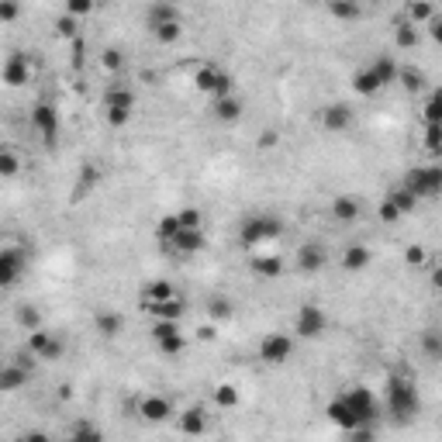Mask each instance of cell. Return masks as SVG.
I'll return each mask as SVG.
<instances>
[{"instance_id": "cell-50", "label": "cell", "mask_w": 442, "mask_h": 442, "mask_svg": "<svg viewBox=\"0 0 442 442\" xmlns=\"http://www.w3.org/2000/svg\"><path fill=\"white\" fill-rule=\"evenodd\" d=\"M425 256H428V252H425L421 245H411V249L404 252V263H408V266H421V263H425Z\"/></svg>"}, {"instance_id": "cell-47", "label": "cell", "mask_w": 442, "mask_h": 442, "mask_svg": "<svg viewBox=\"0 0 442 442\" xmlns=\"http://www.w3.org/2000/svg\"><path fill=\"white\" fill-rule=\"evenodd\" d=\"M211 318H215V322H228V318H232V304H228L225 297L211 301Z\"/></svg>"}, {"instance_id": "cell-30", "label": "cell", "mask_w": 442, "mask_h": 442, "mask_svg": "<svg viewBox=\"0 0 442 442\" xmlns=\"http://www.w3.org/2000/svg\"><path fill=\"white\" fill-rule=\"evenodd\" d=\"M353 87H356V93H363V97H374L376 90H380V80L374 76V69L366 66V69H359L353 76Z\"/></svg>"}, {"instance_id": "cell-27", "label": "cell", "mask_w": 442, "mask_h": 442, "mask_svg": "<svg viewBox=\"0 0 442 442\" xmlns=\"http://www.w3.org/2000/svg\"><path fill=\"white\" fill-rule=\"evenodd\" d=\"M329 14L339 21H359L363 7H359V0H329Z\"/></svg>"}, {"instance_id": "cell-41", "label": "cell", "mask_w": 442, "mask_h": 442, "mask_svg": "<svg viewBox=\"0 0 442 442\" xmlns=\"http://www.w3.org/2000/svg\"><path fill=\"white\" fill-rule=\"evenodd\" d=\"M439 145H442V125L439 121H428V125H425V149L436 155L439 153Z\"/></svg>"}, {"instance_id": "cell-38", "label": "cell", "mask_w": 442, "mask_h": 442, "mask_svg": "<svg viewBox=\"0 0 442 442\" xmlns=\"http://www.w3.org/2000/svg\"><path fill=\"white\" fill-rule=\"evenodd\" d=\"M18 325H21V329H28V332L42 329V314H38V308L21 304V308H18Z\"/></svg>"}, {"instance_id": "cell-22", "label": "cell", "mask_w": 442, "mask_h": 442, "mask_svg": "<svg viewBox=\"0 0 442 442\" xmlns=\"http://www.w3.org/2000/svg\"><path fill=\"white\" fill-rule=\"evenodd\" d=\"M366 266H370V249H366V245L353 242L342 252V269H346V273H363Z\"/></svg>"}, {"instance_id": "cell-36", "label": "cell", "mask_w": 442, "mask_h": 442, "mask_svg": "<svg viewBox=\"0 0 442 442\" xmlns=\"http://www.w3.org/2000/svg\"><path fill=\"white\" fill-rule=\"evenodd\" d=\"M180 232V221H177V215H166V218H159V225H155V239L163 245H170L173 242V235Z\"/></svg>"}, {"instance_id": "cell-45", "label": "cell", "mask_w": 442, "mask_h": 442, "mask_svg": "<svg viewBox=\"0 0 442 442\" xmlns=\"http://www.w3.org/2000/svg\"><path fill=\"white\" fill-rule=\"evenodd\" d=\"M90 11H93V0H66V14H73V18H87Z\"/></svg>"}, {"instance_id": "cell-24", "label": "cell", "mask_w": 442, "mask_h": 442, "mask_svg": "<svg viewBox=\"0 0 442 442\" xmlns=\"http://www.w3.org/2000/svg\"><path fill=\"white\" fill-rule=\"evenodd\" d=\"M166 21H180V11L173 7V4H166V0H155L153 7H149V14H145L149 31H153V28H159V24H166Z\"/></svg>"}, {"instance_id": "cell-8", "label": "cell", "mask_w": 442, "mask_h": 442, "mask_svg": "<svg viewBox=\"0 0 442 442\" xmlns=\"http://www.w3.org/2000/svg\"><path fill=\"white\" fill-rule=\"evenodd\" d=\"M325 329H329V314L318 308V304H301L297 322H294V332H297L301 339H318V335H325Z\"/></svg>"}, {"instance_id": "cell-2", "label": "cell", "mask_w": 442, "mask_h": 442, "mask_svg": "<svg viewBox=\"0 0 442 442\" xmlns=\"http://www.w3.org/2000/svg\"><path fill=\"white\" fill-rule=\"evenodd\" d=\"M387 411L394 415V418H411V415H418V391H415V380H408V376H391L387 380Z\"/></svg>"}, {"instance_id": "cell-32", "label": "cell", "mask_w": 442, "mask_h": 442, "mask_svg": "<svg viewBox=\"0 0 442 442\" xmlns=\"http://www.w3.org/2000/svg\"><path fill=\"white\" fill-rule=\"evenodd\" d=\"M394 38H398V48H415V45H418V24L398 21V28H394Z\"/></svg>"}, {"instance_id": "cell-3", "label": "cell", "mask_w": 442, "mask_h": 442, "mask_svg": "<svg viewBox=\"0 0 442 442\" xmlns=\"http://www.w3.org/2000/svg\"><path fill=\"white\" fill-rule=\"evenodd\" d=\"M104 114H108L110 128H125L135 114V93L125 83H110L104 93Z\"/></svg>"}, {"instance_id": "cell-25", "label": "cell", "mask_w": 442, "mask_h": 442, "mask_svg": "<svg viewBox=\"0 0 442 442\" xmlns=\"http://www.w3.org/2000/svg\"><path fill=\"white\" fill-rule=\"evenodd\" d=\"M370 69H374V76L380 80V87L398 83V63H394L391 56H376L374 63H370Z\"/></svg>"}, {"instance_id": "cell-43", "label": "cell", "mask_w": 442, "mask_h": 442, "mask_svg": "<svg viewBox=\"0 0 442 442\" xmlns=\"http://www.w3.org/2000/svg\"><path fill=\"white\" fill-rule=\"evenodd\" d=\"M200 215L197 207H183V211H177V221H180V228H200Z\"/></svg>"}, {"instance_id": "cell-7", "label": "cell", "mask_w": 442, "mask_h": 442, "mask_svg": "<svg viewBox=\"0 0 442 442\" xmlns=\"http://www.w3.org/2000/svg\"><path fill=\"white\" fill-rule=\"evenodd\" d=\"M31 128L38 132V138H42L45 145H56L59 142V114H56V108L48 101L35 104V110H31Z\"/></svg>"}, {"instance_id": "cell-1", "label": "cell", "mask_w": 442, "mask_h": 442, "mask_svg": "<svg viewBox=\"0 0 442 442\" xmlns=\"http://www.w3.org/2000/svg\"><path fill=\"white\" fill-rule=\"evenodd\" d=\"M376 398L366 391V387H349V391H342L339 398L329 404V418L335 425H342L346 432H353L359 425H366V421L376 418Z\"/></svg>"}, {"instance_id": "cell-14", "label": "cell", "mask_w": 442, "mask_h": 442, "mask_svg": "<svg viewBox=\"0 0 442 442\" xmlns=\"http://www.w3.org/2000/svg\"><path fill=\"white\" fill-rule=\"evenodd\" d=\"M0 80H4L7 87H24V83L31 80L28 56H24V52H11V56L4 59V66H0Z\"/></svg>"}, {"instance_id": "cell-17", "label": "cell", "mask_w": 442, "mask_h": 442, "mask_svg": "<svg viewBox=\"0 0 442 442\" xmlns=\"http://www.w3.org/2000/svg\"><path fill=\"white\" fill-rule=\"evenodd\" d=\"M332 221H339V225H353V221H359V215H363V207H359V200L349 197V194H339V197H332Z\"/></svg>"}, {"instance_id": "cell-28", "label": "cell", "mask_w": 442, "mask_h": 442, "mask_svg": "<svg viewBox=\"0 0 442 442\" xmlns=\"http://www.w3.org/2000/svg\"><path fill=\"white\" fill-rule=\"evenodd\" d=\"M97 180H101V170H97V166H83V173L76 177V187H73V200L90 197L93 187H97Z\"/></svg>"}, {"instance_id": "cell-23", "label": "cell", "mask_w": 442, "mask_h": 442, "mask_svg": "<svg viewBox=\"0 0 442 442\" xmlns=\"http://www.w3.org/2000/svg\"><path fill=\"white\" fill-rule=\"evenodd\" d=\"M145 311H149L153 318H163V322H180V318H183V301H180V297H166V301L145 304Z\"/></svg>"}, {"instance_id": "cell-49", "label": "cell", "mask_w": 442, "mask_h": 442, "mask_svg": "<svg viewBox=\"0 0 442 442\" xmlns=\"http://www.w3.org/2000/svg\"><path fill=\"white\" fill-rule=\"evenodd\" d=\"M398 218H404V215H401V211H398V204H394V200L387 197V200H384V204H380V221H398Z\"/></svg>"}, {"instance_id": "cell-44", "label": "cell", "mask_w": 442, "mask_h": 442, "mask_svg": "<svg viewBox=\"0 0 442 442\" xmlns=\"http://www.w3.org/2000/svg\"><path fill=\"white\" fill-rule=\"evenodd\" d=\"M101 66L108 69V73H121V66H125V59H121V52H118V48H108V52L101 56Z\"/></svg>"}, {"instance_id": "cell-12", "label": "cell", "mask_w": 442, "mask_h": 442, "mask_svg": "<svg viewBox=\"0 0 442 442\" xmlns=\"http://www.w3.org/2000/svg\"><path fill=\"white\" fill-rule=\"evenodd\" d=\"M24 356H28V353H21L18 359H11V363H0V391H4V394H11V391H21L24 384H28L31 359L24 363Z\"/></svg>"}, {"instance_id": "cell-37", "label": "cell", "mask_w": 442, "mask_h": 442, "mask_svg": "<svg viewBox=\"0 0 442 442\" xmlns=\"http://www.w3.org/2000/svg\"><path fill=\"white\" fill-rule=\"evenodd\" d=\"M432 14H436V7H432L428 0H411V4H408V21L411 24H425Z\"/></svg>"}, {"instance_id": "cell-48", "label": "cell", "mask_w": 442, "mask_h": 442, "mask_svg": "<svg viewBox=\"0 0 442 442\" xmlns=\"http://www.w3.org/2000/svg\"><path fill=\"white\" fill-rule=\"evenodd\" d=\"M425 353L432 356V359H439V353H442V342H439V332L436 329L425 332Z\"/></svg>"}, {"instance_id": "cell-4", "label": "cell", "mask_w": 442, "mask_h": 442, "mask_svg": "<svg viewBox=\"0 0 442 442\" xmlns=\"http://www.w3.org/2000/svg\"><path fill=\"white\" fill-rule=\"evenodd\" d=\"M404 187L415 194V197H425V200H432V197H439V190H442V170L439 166H415L408 177H404Z\"/></svg>"}, {"instance_id": "cell-15", "label": "cell", "mask_w": 442, "mask_h": 442, "mask_svg": "<svg viewBox=\"0 0 442 442\" xmlns=\"http://www.w3.org/2000/svg\"><path fill=\"white\" fill-rule=\"evenodd\" d=\"M138 415L145 421H166L173 415V404H170V398H163V394H145V398L138 401Z\"/></svg>"}, {"instance_id": "cell-34", "label": "cell", "mask_w": 442, "mask_h": 442, "mask_svg": "<svg viewBox=\"0 0 442 442\" xmlns=\"http://www.w3.org/2000/svg\"><path fill=\"white\" fill-rule=\"evenodd\" d=\"M180 35H183V24L180 21H166V24H159V28H153V38L163 45H173Z\"/></svg>"}, {"instance_id": "cell-16", "label": "cell", "mask_w": 442, "mask_h": 442, "mask_svg": "<svg viewBox=\"0 0 442 442\" xmlns=\"http://www.w3.org/2000/svg\"><path fill=\"white\" fill-rule=\"evenodd\" d=\"M166 249H170V252H180V256H194V252L204 249V232H200V228H180Z\"/></svg>"}, {"instance_id": "cell-31", "label": "cell", "mask_w": 442, "mask_h": 442, "mask_svg": "<svg viewBox=\"0 0 442 442\" xmlns=\"http://www.w3.org/2000/svg\"><path fill=\"white\" fill-rule=\"evenodd\" d=\"M18 173H21V155L0 145V177H18Z\"/></svg>"}, {"instance_id": "cell-33", "label": "cell", "mask_w": 442, "mask_h": 442, "mask_svg": "<svg viewBox=\"0 0 442 442\" xmlns=\"http://www.w3.org/2000/svg\"><path fill=\"white\" fill-rule=\"evenodd\" d=\"M180 432H187V436H200V432H204V411H200V408L183 411V418H180Z\"/></svg>"}, {"instance_id": "cell-10", "label": "cell", "mask_w": 442, "mask_h": 442, "mask_svg": "<svg viewBox=\"0 0 442 442\" xmlns=\"http://www.w3.org/2000/svg\"><path fill=\"white\" fill-rule=\"evenodd\" d=\"M153 339L166 356H180L183 353V346H187L183 335H180V322H163V318H155L153 322Z\"/></svg>"}, {"instance_id": "cell-26", "label": "cell", "mask_w": 442, "mask_h": 442, "mask_svg": "<svg viewBox=\"0 0 442 442\" xmlns=\"http://www.w3.org/2000/svg\"><path fill=\"white\" fill-rule=\"evenodd\" d=\"M93 325H97V332H101L104 339H114V335H121V329H125V318H121L118 311H101V314L93 318Z\"/></svg>"}, {"instance_id": "cell-5", "label": "cell", "mask_w": 442, "mask_h": 442, "mask_svg": "<svg viewBox=\"0 0 442 442\" xmlns=\"http://www.w3.org/2000/svg\"><path fill=\"white\" fill-rule=\"evenodd\" d=\"M284 235V225L277 218H249L242 225V245L245 249H256V245H263V242H273V239H280Z\"/></svg>"}, {"instance_id": "cell-46", "label": "cell", "mask_w": 442, "mask_h": 442, "mask_svg": "<svg viewBox=\"0 0 442 442\" xmlns=\"http://www.w3.org/2000/svg\"><path fill=\"white\" fill-rule=\"evenodd\" d=\"M21 0H0V21H18Z\"/></svg>"}, {"instance_id": "cell-39", "label": "cell", "mask_w": 442, "mask_h": 442, "mask_svg": "<svg viewBox=\"0 0 442 442\" xmlns=\"http://www.w3.org/2000/svg\"><path fill=\"white\" fill-rule=\"evenodd\" d=\"M56 35H59V38H69V42H73V38L80 35V18H73V14H63V18L56 21Z\"/></svg>"}, {"instance_id": "cell-21", "label": "cell", "mask_w": 442, "mask_h": 442, "mask_svg": "<svg viewBox=\"0 0 442 442\" xmlns=\"http://www.w3.org/2000/svg\"><path fill=\"white\" fill-rule=\"evenodd\" d=\"M249 266H252V273H256V277H263V280H277V277L284 273V259H280V256H273V252H269V256H252Z\"/></svg>"}, {"instance_id": "cell-18", "label": "cell", "mask_w": 442, "mask_h": 442, "mask_svg": "<svg viewBox=\"0 0 442 442\" xmlns=\"http://www.w3.org/2000/svg\"><path fill=\"white\" fill-rule=\"evenodd\" d=\"M322 125L329 132H346L353 125V108L349 104H329V108L322 110Z\"/></svg>"}, {"instance_id": "cell-51", "label": "cell", "mask_w": 442, "mask_h": 442, "mask_svg": "<svg viewBox=\"0 0 442 442\" xmlns=\"http://www.w3.org/2000/svg\"><path fill=\"white\" fill-rule=\"evenodd\" d=\"M442 110H439V97H428V104H425V121H439Z\"/></svg>"}, {"instance_id": "cell-13", "label": "cell", "mask_w": 442, "mask_h": 442, "mask_svg": "<svg viewBox=\"0 0 442 442\" xmlns=\"http://www.w3.org/2000/svg\"><path fill=\"white\" fill-rule=\"evenodd\" d=\"M28 353L35 356V359H59L63 356V342L52 332L35 329V332H28Z\"/></svg>"}, {"instance_id": "cell-29", "label": "cell", "mask_w": 442, "mask_h": 442, "mask_svg": "<svg viewBox=\"0 0 442 442\" xmlns=\"http://www.w3.org/2000/svg\"><path fill=\"white\" fill-rule=\"evenodd\" d=\"M166 297H177V290L170 280H153L149 287L142 290V304H155V301H166Z\"/></svg>"}, {"instance_id": "cell-6", "label": "cell", "mask_w": 442, "mask_h": 442, "mask_svg": "<svg viewBox=\"0 0 442 442\" xmlns=\"http://www.w3.org/2000/svg\"><path fill=\"white\" fill-rule=\"evenodd\" d=\"M290 353H294V339H290L287 332H269V335H263V342H259V359L269 363V366L287 363Z\"/></svg>"}, {"instance_id": "cell-42", "label": "cell", "mask_w": 442, "mask_h": 442, "mask_svg": "<svg viewBox=\"0 0 442 442\" xmlns=\"http://www.w3.org/2000/svg\"><path fill=\"white\" fill-rule=\"evenodd\" d=\"M215 404H218V408H235V404H239V391H235L232 384H221L218 391H215Z\"/></svg>"}, {"instance_id": "cell-20", "label": "cell", "mask_w": 442, "mask_h": 442, "mask_svg": "<svg viewBox=\"0 0 442 442\" xmlns=\"http://www.w3.org/2000/svg\"><path fill=\"white\" fill-rule=\"evenodd\" d=\"M215 118H218V121H225V125L239 121V118H242V101H239L235 93L215 97Z\"/></svg>"}, {"instance_id": "cell-35", "label": "cell", "mask_w": 442, "mask_h": 442, "mask_svg": "<svg viewBox=\"0 0 442 442\" xmlns=\"http://www.w3.org/2000/svg\"><path fill=\"white\" fill-rule=\"evenodd\" d=\"M387 197H391V200H394V204H398V211H401V215H408V211H415V204H418V197H415V194H411V190H408L404 183H401V187H394V190H391Z\"/></svg>"}, {"instance_id": "cell-11", "label": "cell", "mask_w": 442, "mask_h": 442, "mask_svg": "<svg viewBox=\"0 0 442 442\" xmlns=\"http://www.w3.org/2000/svg\"><path fill=\"white\" fill-rule=\"evenodd\" d=\"M28 252L24 249H0V287H14L21 280Z\"/></svg>"}, {"instance_id": "cell-9", "label": "cell", "mask_w": 442, "mask_h": 442, "mask_svg": "<svg viewBox=\"0 0 442 442\" xmlns=\"http://www.w3.org/2000/svg\"><path fill=\"white\" fill-rule=\"evenodd\" d=\"M194 87H197L200 93L225 97V93H232V76H228L221 66H200L197 73H194Z\"/></svg>"}, {"instance_id": "cell-40", "label": "cell", "mask_w": 442, "mask_h": 442, "mask_svg": "<svg viewBox=\"0 0 442 442\" xmlns=\"http://www.w3.org/2000/svg\"><path fill=\"white\" fill-rule=\"evenodd\" d=\"M398 80L404 83V90H411V93H418L425 87V73L421 69H398Z\"/></svg>"}, {"instance_id": "cell-19", "label": "cell", "mask_w": 442, "mask_h": 442, "mask_svg": "<svg viewBox=\"0 0 442 442\" xmlns=\"http://www.w3.org/2000/svg\"><path fill=\"white\" fill-rule=\"evenodd\" d=\"M325 263H329V252H325L318 242L297 249V266H301V273H318Z\"/></svg>"}]
</instances>
